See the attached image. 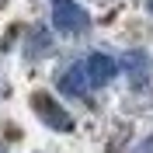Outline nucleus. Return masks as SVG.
Here are the masks:
<instances>
[{
  "instance_id": "1",
  "label": "nucleus",
  "mask_w": 153,
  "mask_h": 153,
  "mask_svg": "<svg viewBox=\"0 0 153 153\" xmlns=\"http://www.w3.org/2000/svg\"><path fill=\"white\" fill-rule=\"evenodd\" d=\"M87 25H91V14L76 0H56V7H52V28L56 31L80 35V31H87Z\"/></svg>"
},
{
  "instance_id": "2",
  "label": "nucleus",
  "mask_w": 153,
  "mask_h": 153,
  "mask_svg": "<svg viewBox=\"0 0 153 153\" xmlns=\"http://www.w3.org/2000/svg\"><path fill=\"white\" fill-rule=\"evenodd\" d=\"M31 108H35V115L49 125V129H56V132H70V129H73L70 111L59 105V101H52V94H45V91L31 94Z\"/></svg>"
},
{
  "instance_id": "3",
  "label": "nucleus",
  "mask_w": 153,
  "mask_h": 153,
  "mask_svg": "<svg viewBox=\"0 0 153 153\" xmlns=\"http://www.w3.org/2000/svg\"><path fill=\"white\" fill-rule=\"evenodd\" d=\"M87 76H91V87H105L108 80H115V73H118V63H115L108 52H91L84 63Z\"/></svg>"
},
{
  "instance_id": "4",
  "label": "nucleus",
  "mask_w": 153,
  "mask_h": 153,
  "mask_svg": "<svg viewBox=\"0 0 153 153\" xmlns=\"http://www.w3.org/2000/svg\"><path fill=\"white\" fill-rule=\"evenodd\" d=\"M59 91L70 97H87L91 94V76H87L84 66H70L66 73L59 76Z\"/></svg>"
},
{
  "instance_id": "5",
  "label": "nucleus",
  "mask_w": 153,
  "mask_h": 153,
  "mask_svg": "<svg viewBox=\"0 0 153 153\" xmlns=\"http://www.w3.org/2000/svg\"><path fill=\"white\" fill-rule=\"evenodd\" d=\"M125 73L132 76V80H139V84H143L146 76H150V56H146V52H139V49H136V52H129V56H125Z\"/></svg>"
},
{
  "instance_id": "6",
  "label": "nucleus",
  "mask_w": 153,
  "mask_h": 153,
  "mask_svg": "<svg viewBox=\"0 0 153 153\" xmlns=\"http://www.w3.org/2000/svg\"><path fill=\"white\" fill-rule=\"evenodd\" d=\"M146 7H150V14H153V0H146Z\"/></svg>"
}]
</instances>
